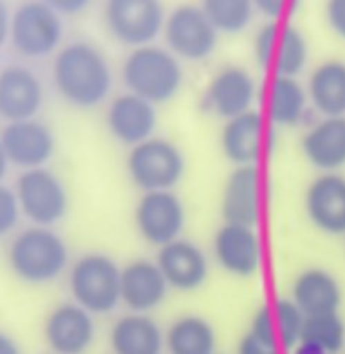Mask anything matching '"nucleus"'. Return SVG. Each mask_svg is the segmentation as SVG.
<instances>
[{"instance_id": "4468645a", "label": "nucleus", "mask_w": 345, "mask_h": 354, "mask_svg": "<svg viewBox=\"0 0 345 354\" xmlns=\"http://www.w3.org/2000/svg\"><path fill=\"white\" fill-rule=\"evenodd\" d=\"M95 316L77 302H61L44 322V339L54 354H85L95 340Z\"/></svg>"}, {"instance_id": "a878e982", "label": "nucleus", "mask_w": 345, "mask_h": 354, "mask_svg": "<svg viewBox=\"0 0 345 354\" xmlns=\"http://www.w3.org/2000/svg\"><path fill=\"white\" fill-rule=\"evenodd\" d=\"M306 85L297 77L272 75L268 87V118L276 127H295L309 111Z\"/></svg>"}, {"instance_id": "4c0bfd02", "label": "nucleus", "mask_w": 345, "mask_h": 354, "mask_svg": "<svg viewBox=\"0 0 345 354\" xmlns=\"http://www.w3.org/2000/svg\"><path fill=\"white\" fill-rule=\"evenodd\" d=\"M61 16H78L87 11L94 0H42Z\"/></svg>"}, {"instance_id": "393cba45", "label": "nucleus", "mask_w": 345, "mask_h": 354, "mask_svg": "<svg viewBox=\"0 0 345 354\" xmlns=\"http://www.w3.org/2000/svg\"><path fill=\"white\" fill-rule=\"evenodd\" d=\"M309 104L319 117H345V61L328 59L307 78Z\"/></svg>"}, {"instance_id": "2eb2a0df", "label": "nucleus", "mask_w": 345, "mask_h": 354, "mask_svg": "<svg viewBox=\"0 0 345 354\" xmlns=\"http://www.w3.org/2000/svg\"><path fill=\"white\" fill-rule=\"evenodd\" d=\"M156 264L165 277L170 290L196 292L210 277V259L207 252L187 238H177L158 248Z\"/></svg>"}, {"instance_id": "2f4dec72", "label": "nucleus", "mask_w": 345, "mask_h": 354, "mask_svg": "<svg viewBox=\"0 0 345 354\" xmlns=\"http://www.w3.org/2000/svg\"><path fill=\"white\" fill-rule=\"evenodd\" d=\"M281 21H268L257 30L254 39V56L262 70H271Z\"/></svg>"}, {"instance_id": "0eeeda50", "label": "nucleus", "mask_w": 345, "mask_h": 354, "mask_svg": "<svg viewBox=\"0 0 345 354\" xmlns=\"http://www.w3.org/2000/svg\"><path fill=\"white\" fill-rule=\"evenodd\" d=\"M167 9L163 0H104L102 23L108 35L120 46L153 44L163 32Z\"/></svg>"}, {"instance_id": "a211bd4d", "label": "nucleus", "mask_w": 345, "mask_h": 354, "mask_svg": "<svg viewBox=\"0 0 345 354\" xmlns=\"http://www.w3.org/2000/svg\"><path fill=\"white\" fill-rule=\"evenodd\" d=\"M104 122L115 141L132 148L155 136L158 111L149 101L132 93H124L109 101Z\"/></svg>"}, {"instance_id": "423d86ee", "label": "nucleus", "mask_w": 345, "mask_h": 354, "mask_svg": "<svg viewBox=\"0 0 345 354\" xmlns=\"http://www.w3.org/2000/svg\"><path fill=\"white\" fill-rule=\"evenodd\" d=\"M63 16L42 0H25L12 11L9 44L26 59H46L61 49Z\"/></svg>"}, {"instance_id": "20e7f679", "label": "nucleus", "mask_w": 345, "mask_h": 354, "mask_svg": "<svg viewBox=\"0 0 345 354\" xmlns=\"http://www.w3.org/2000/svg\"><path fill=\"white\" fill-rule=\"evenodd\" d=\"M122 268L104 252H87L68 270V290L71 301L94 316L113 313L122 304Z\"/></svg>"}, {"instance_id": "f03ea898", "label": "nucleus", "mask_w": 345, "mask_h": 354, "mask_svg": "<svg viewBox=\"0 0 345 354\" xmlns=\"http://www.w3.org/2000/svg\"><path fill=\"white\" fill-rule=\"evenodd\" d=\"M11 273L26 285H47L70 270V248L59 233L47 226L19 231L8 247Z\"/></svg>"}, {"instance_id": "f8f14e48", "label": "nucleus", "mask_w": 345, "mask_h": 354, "mask_svg": "<svg viewBox=\"0 0 345 354\" xmlns=\"http://www.w3.org/2000/svg\"><path fill=\"white\" fill-rule=\"evenodd\" d=\"M9 163L21 170L46 167L56 153V134L39 118L8 122L0 131Z\"/></svg>"}, {"instance_id": "c85d7f7f", "label": "nucleus", "mask_w": 345, "mask_h": 354, "mask_svg": "<svg viewBox=\"0 0 345 354\" xmlns=\"http://www.w3.org/2000/svg\"><path fill=\"white\" fill-rule=\"evenodd\" d=\"M200 8L215 30L224 35L245 32L257 12L252 0H200Z\"/></svg>"}, {"instance_id": "58836bf2", "label": "nucleus", "mask_w": 345, "mask_h": 354, "mask_svg": "<svg viewBox=\"0 0 345 354\" xmlns=\"http://www.w3.org/2000/svg\"><path fill=\"white\" fill-rule=\"evenodd\" d=\"M11 16H12V11L9 9L8 2H6V0H0V49L9 42Z\"/></svg>"}, {"instance_id": "7c9ffc66", "label": "nucleus", "mask_w": 345, "mask_h": 354, "mask_svg": "<svg viewBox=\"0 0 345 354\" xmlns=\"http://www.w3.org/2000/svg\"><path fill=\"white\" fill-rule=\"evenodd\" d=\"M271 308L272 315H274L279 346H281L283 351L295 349L300 344V340H302L306 315L290 297L276 299L271 304Z\"/></svg>"}, {"instance_id": "6e6552de", "label": "nucleus", "mask_w": 345, "mask_h": 354, "mask_svg": "<svg viewBox=\"0 0 345 354\" xmlns=\"http://www.w3.org/2000/svg\"><path fill=\"white\" fill-rule=\"evenodd\" d=\"M15 192L21 216H25L33 226H56L70 210L66 185L47 167L21 170Z\"/></svg>"}, {"instance_id": "1a4fd4ad", "label": "nucleus", "mask_w": 345, "mask_h": 354, "mask_svg": "<svg viewBox=\"0 0 345 354\" xmlns=\"http://www.w3.org/2000/svg\"><path fill=\"white\" fill-rule=\"evenodd\" d=\"M165 47L180 61L200 63L215 53L221 33L201 11L200 4H179L167 12Z\"/></svg>"}, {"instance_id": "c9c22d12", "label": "nucleus", "mask_w": 345, "mask_h": 354, "mask_svg": "<svg viewBox=\"0 0 345 354\" xmlns=\"http://www.w3.org/2000/svg\"><path fill=\"white\" fill-rule=\"evenodd\" d=\"M324 18L331 32L345 42V0H326Z\"/></svg>"}, {"instance_id": "473e14b6", "label": "nucleus", "mask_w": 345, "mask_h": 354, "mask_svg": "<svg viewBox=\"0 0 345 354\" xmlns=\"http://www.w3.org/2000/svg\"><path fill=\"white\" fill-rule=\"evenodd\" d=\"M21 217L18 196L15 189L0 183V238H6L16 230Z\"/></svg>"}, {"instance_id": "e433bc0d", "label": "nucleus", "mask_w": 345, "mask_h": 354, "mask_svg": "<svg viewBox=\"0 0 345 354\" xmlns=\"http://www.w3.org/2000/svg\"><path fill=\"white\" fill-rule=\"evenodd\" d=\"M281 353L283 351L279 349V347L262 342V340H259L257 337H254L248 332L241 337L236 349V354H281Z\"/></svg>"}, {"instance_id": "c756f323", "label": "nucleus", "mask_w": 345, "mask_h": 354, "mask_svg": "<svg viewBox=\"0 0 345 354\" xmlns=\"http://www.w3.org/2000/svg\"><path fill=\"white\" fill-rule=\"evenodd\" d=\"M300 342L310 344L323 353L338 354L345 346V323L337 313L306 316Z\"/></svg>"}, {"instance_id": "cd10ccee", "label": "nucleus", "mask_w": 345, "mask_h": 354, "mask_svg": "<svg viewBox=\"0 0 345 354\" xmlns=\"http://www.w3.org/2000/svg\"><path fill=\"white\" fill-rule=\"evenodd\" d=\"M307 63H309V42L306 35L295 25L281 21L271 70L274 71V75L299 78V75L306 70Z\"/></svg>"}, {"instance_id": "f704fd0d", "label": "nucleus", "mask_w": 345, "mask_h": 354, "mask_svg": "<svg viewBox=\"0 0 345 354\" xmlns=\"http://www.w3.org/2000/svg\"><path fill=\"white\" fill-rule=\"evenodd\" d=\"M255 11L268 21H285L290 12L295 11L300 0H252Z\"/></svg>"}, {"instance_id": "dca6fc26", "label": "nucleus", "mask_w": 345, "mask_h": 354, "mask_svg": "<svg viewBox=\"0 0 345 354\" xmlns=\"http://www.w3.org/2000/svg\"><path fill=\"white\" fill-rule=\"evenodd\" d=\"M309 223L328 236H345V176L321 172L304 195Z\"/></svg>"}, {"instance_id": "b1692460", "label": "nucleus", "mask_w": 345, "mask_h": 354, "mask_svg": "<svg viewBox=\"0 0 345 354\" xmlns=\"http://www.w3.org/2000/svg\"><path fill=\"white\" fill-rule=\"evenodd\" d=\"M290 299L306 316L337 313L342 304V287L330 271L307 268L293 280Z\"/></svg>"}, {"instance_id": "5701e85b", "label": "nucleus", "mask_w": 345, "mask_h": 354, "mask_svg": "<svg viewBox=\"0 0 345 354\" xmlns=\"http://www.w3.org/2000/svg\"><path fill=\"white\" fill-rule=\"evenodd\" d=\"M109 347L113 354H163L165 332L149 315L129 311L111 325Z\"/></svg>"}, {"instance_id": "9d476101", "label": "nucleus", "mask_w": 345, "mask_h": 354, "mask_svg": "<svg viewBox=\"0 0 345 354\" xmlns=\"http://www.w3.org/2000/svg\"><path fill=\"white\" fill-rule=\"evenodd\" d=\"M134 224L139 236L151 247H163L183 236L186 207L174 189L146 192L134 209Z\"/></svg>"}, {"instance_id": "a19ab883", "label": "nucleus", "mask_w": 345, "mask_h": 354, "mask_svg": "<svg viewBox=\"0 0 345 354\" xmlns=\"http://www.w3.org/2000/svg\"><path fill=\"white\" fill-rule=\"evenodd\" d=\"M292 351H293L292 354H328V353H323L321 349H317V347L310 346V344H306V342H300L299 346Z\"/></svg>"}, {"instance_id": "39448f33", "label": "nucleus", "mask_w": 345, "mask_h": 354, "mask_svg": "<svg viewBox=\"0 0 345 354\" xmlns=\"http://www.w3.org/2000/svg\"><path fill=\"white\" fill-rule=\"evenodd\" d=\"M125 169L132 185L142 193L170 192L184 179L186 156L176 142L153 136L129 149Z\"/></svg>"}, {"instance_id": "412c9836", "label": "nucleus", "mask_w": 345, "mask_h": 354, "mask_svg": "<svg viewBox=\"0 0 345 354\" xmlns=\"http://www.w3.org/2000/svg\"><path fill=\"white\" fill-rule=\"evenodd\" d=\"M264 115L250 110L224 120L221 131L222 155L234 167L257 165L265 146Z\"/></svg>"}, {"instance_id": "f257e3e1", "label": "nucleus", "mask_w": 345, "mask_h": 354, "mask_svg": "<svg viewBox=\"0 0 345 354\" xmlns=\"http://www.w3.org/2000/svg\"><path fill=\"white\" fill-rule=\"evenodd\" d=\"M50 78L57 96L75 110H94L109 97L115 73L101 47L73 40L54 54Z\"/></svg>"}, {"instance_id": "72a5a7b5", "label": "nucleus", "mask_w": 345, "mask_h": 354, "mask_svg": "<svg viewBox=\"0 0 345 354\" xmlns=\"http://www.w3.org/2000/svg\"><path fill=\"white\" fill-rule=\"evenodd\" d=\"M248 333H252L254 337H257L259 340L265 344H271L281 349L278 339V332H276V323H274V315H272L271 304H264L254 313L250 319V328ZM283 351V349H281Z\"/></svg>"}, {"instance_id": "bb28decb", "label": "nucleus", "mask_w": 345, "mask_h": 354, "mask_svg": "<svg viewBox=\"0 0 345 354\" xmlns=\"http://www.w3.org/2000/svg\"><path fill=\"white\" fill-rule=\"evenodd\" d=\"M215 347L217 333L203 316H179L165 332V351L169 354H215Z\"/></svg>"}, {"instance_id": "aec40b11", "label": "nucleus", "mask_w": 345, "mask_h": 354, "mask_svg": "<svg viewBox=\"0 0 345 354\" xmlns=\"http://www.w3.org/2000/svg\"><path fill=\"white\" fill-rule=\"evenodd\" d=\"M169 290L156 261L134 259L122 268L120 297L122 304L131 313L149 315L165 302Z\"/></svg>"}, {"instance_id": "4be33fe9", "label": "nucleus", "mask_w": 345, "mask_h": 354, "mask_svg": "<svg viewBox=\"0 0 345 354\" xmlns=\"http://www.w3.org/2000/svg\"><path fill=\"white\" fill-rule=\"evenodd\" d=\"M304 156L319 172L345 167V117H319L302 136Z\"/></svg>"}, {"instance_id": "6ab92c4d", "label": "nucleus", "mask_w": 345, "mask_h": 354, "mask_svg": "<svg viewBox=\"0 0 345 354\" xmlns=\"http://www.w3.org/2000/svg\"><path fill=\"white\" fill-rule=\"evenodd\" d=\"M224 223L257 226L262 214V176L257 165L234 167L222 188Z\"/></svg>"}, {"instance_id": "79ce46f5", "label": "nucleus", "mask_w": 345, "mask_h": 354, "mask_svg": "<svg viewBox=\"0 0 345 354\" xmlns=\"http://www.w3.org/2000/svg\"><path fill=\"white\" fill-rule=\"evenodd\" d=\"M9 165H11V163H9L8 155H6L4 151V146H2V142H0V183L4 181L6 174H8L9 170Z\"/></svg>"}, {"instance_id": "f3484780", "label": "nucleus", "mask_w": 345, "mask_h": 354, "mask_svg": "<svg viewBox=\"0 0 345 354\" xmlns=\"http://www.w3.org/2000/svg\"><path fill=\"white\" fill-rule=\"evenodd\" d=\"M44 100L42 80L28 66L9 64L0 70V118L6 124L35 118Z\"/></svg>"}, {"instance_id": "ddd939ff", "label": "nucleus", "mask_w": 345, "mask_h": 354, "mask_svg": "<svg viewBox=\"0 0 345 354\" xmlns=\"http://www.w3.org/2000/svg\"><path fill=\"white\" fill-rule=\"evenodd\" d=\"M214 259L231 277L252 278L262 264V243L254 226L224 223L212 241Z\"/></svg>"}, {"instance_id": "ea45409f", "label": "nucleus", "mask_w": 345, "mask_h": 354, "mask_svg": "<svg viewBox=\"0 0 345 354\" xmlns=\"http://www.w3.org/2000/svg\"><path fill=\"white\" fill-rule=\"evenodd\" d=\"M0 354H23L21 347L12 335L0 330Z\"/></svg>"}, {"instance_id": "9b49d317", "label": "nucleus", "mask_w": 345, "mask_h": 354, "mask_svg": "<svg viewBox=\"0 0 345 354\" xmlns=\"http://www.w3.org/2000/svg\"><path fill=\"white\" fill-rule=\"evenodd\" d=\"M255 85L254 75L243 66L227 64L208 80L201 96V106L214 117L229 120L254 110Z\"/></svg>"}, {"instance_id": "7ed1b4c3", "label": "nucleus", "mask_w": 345, "mask_h": 354, "mask_svg": "<svg viewBox=\"0 0 345 354\" xmlns=\"http://www.w3.org/2000/svg\"><path fill=\"white\" fill-rule=\"evenodd\" d=\"M122 82L127 93L149 101L155 106L172 101L184 85L183 61L167 47H136L122 63Z\"/></svg>"}]
</instances>
